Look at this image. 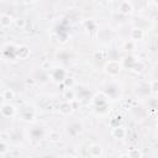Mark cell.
Returning a JSON list of instances; mask_svg holds the SVG:
<instances>
[{"label": "cell", "instance_id": "obj_1", "mask_svg": "<svg viewBox=\"0 0 158 158\" xmlns=\"http://www.w3.org/2000/svg\"><path fill=\"white\" fill-rule=\"evenodd\" d=\"M104 69H105L106 74H109V75H111V77H116L117 74H120V72H121V69H122V65H121V63H120L118 60L111 59V60H107V62H106Z\"/></svg>", "mask_w": 158, "mask_h": 158}, {"label": "cell", "instance_id": "obj_2", "mask_svg": "<svg viewBox=\"0 0 158 158\" xmlns=\"http://www.w3.org/2000/svg\"><path fill=\"white\" fill-rule=\"evenodd\" d=\"M144 30L142 27H133L131 28L130 31V37H131V41L133 42H137V41H142L144 38Z\"/></svg>", "mask_w": 158, "mask_h": 158}, {"label": "cell", "instance_id": "obj_3", "mask_svg": "<svg viewBox=\"0 0 158 158\" xmlns=\"http://www.w3.org/2000/svg\"><path fill=\"white\" fill-rule=\"evenodd\" d=\"M0 112H1V115H2L4 117H14V116L16 115V107H15L12 104L7 102V104H4V105L1 106Z\"/></svg>", "mask_w": 158, "mask_h": 158}, {"label": "cell", "instance_id": "obj_4", "mask_svg": "<svg viewBox=\"0 0 158 158\" xmlns=\"http://www.w3.org/2000/svg\"><path fill=\"white\" fill-rule=\"evenodd\" d=\"M111 135L114 138H117V139H122L127 136V131H126V127L125 126H116V127H112V131H111Z\"/></svg>", "mask_w": 158, "mask_h": 158}, {"label": "cell", "instance_id": "obj_5", "mask_svg": "<svg viewBox=\"0 0 158 158\" xmlns=\"http://www.w3.org/2000/svg\"><path fill=\"white\" fill-rule=\"evenodd\" d=\"M58 111L59 114H62L63 116H68L73 112V105L72 102H68V101H62L58 106Z\"/></svg>", "mask_w": 158, "mask_h": 158}, {"label": "cell", "instance_id": "obj_6", "mask_svg": "<svg viewBox=\"0 0 158 158\" xmlns=\"http://www.w3.org/2000/svg\"><path fill=\"white\" fill-rule=\"evenodd\" d=\"M118 11L123 15H130L133 11V5L131 1H121L118 4Z\"/></svg>", "mask_w": 158, "mask_h": 158}, {"label": "cell", "instance_id": "obj_7", "mask_svg": "<svg viewBox=\"0 0 158 158\" xmlns=\"http://www.w3.org/2000/svg\"><path fill=\"white\" fill-rule=\"evenodd\" d=\"M102 152H104L102 147H101L100 144H98V143H93V144L89 147V154H90V157H93V158H99V157H101V156H102Z\"/></svg>", "mask_w": 158, "mask_h": 158}, {"label": "cell", "instance_id": "obj_8", "mask_svg": "<svg viewBox=\"0 0 158 158\" xmlns=\"http://www.w3.org/2000/svg\"><path fill=\"white\" fill-rule=\"evenodd\" d=\"M30 56V48L27 46H20L15 49V57L20 59H26Z\"/></svg>", "mask_w": 158, "mask_h": 158}, {"label": "cell", "instance_id": "obj_9", "mask_svg": "<svg viewBox=\"0 0 158 158\" xmlns=\"http://www.w3.org/2000/svg\"><path fill=\"white\" fill-rule=\"evenodd\" d=\"M12 23H14V19H12L11 15H9V14H2V15L0 16V26H1V27L7 28V27H10Z\"/></svg>", "mask_w": 158, "mask_h": 158}, {"label": "cell", "instance_id": "obj_10", "mask_svg": "<svg viewBox=\"0 0 158 158\" xmlns=\"http://www.w3.org/2000/svg\"><path fill=\"white\" fill-rule=\"evenodd\" d=\"M63 98H64V101H68V102H72L75 100V91L73 90V88H65L63 90Z\"/></svg>", "mask_w": 158, "mask_h": 158}, {"label": "cell", "instance_id": "obj_11", "mask_svg": "<svg viewBox=\"0 0 158 158\" xmlns=\"http://www.w3.org/2000/svg\"><path fill=\"white\" fill-rule=\"evenodd\" d=\"M2 99L6 100V101H9V102L12 101V100H15V91L12 89H5L2 91Z\"/></svg>", "mask_w": 158, "mask_h": 158}, {"label": "cell", "instance_id": "obj_12", "mask_svg": "<svg viewBox=\"0 0 158 158\" xmlns=\"http://www.w3.org/2000/svg\"><path fill=\"white\" fill-rule=\"evenodd\" d=\"M127 156L130 158H142V151L139 148H130L127 152Z\"/></svg>", "mask_w": 158, "mask_h": 158}, {"label": "cell", "instance_id": "obj_13", "mask_svg": "<svg viewBox=\"0 0 158 158\" xmlns=\"http://www.w3.org/2000/svg\"><path fill=\"white\" fill-rule=\"evenodd\" d=\"M131 69H132L135 73H141V72H143V69H144V63H143L142 60H135V63L132 64Z\"/></svg>", "mask_w": 158, "mask_h": 158}, {"label": "cell", "instance_id": "obj_14", "mask_svg": "<svg viewBox=\"0 0 158 158\" xmlns=\"http://www.w3.org/2000/svg\"><path fill=\"white\" fill-rule=\"evenodd\" d=\"M48 139H49L51 142H58V141L60 139V133L57 132V131H51V132L48 133Z\"/></svg>", "mask_w": 158, "mask_h": 158}, {"label": "cell", "instance_id": "obj_15", "mask_svg": "<svg viewBox=\"0 0 158 158\" xmlns=\"http://www.w3.org/2000/svg\"><path fill=\"white\" fill-rule=\"evenodd\" d=\"M14 22H15L16 27H17V28H20V30H22V28H25V27H26V20H25L23 17H17V19H15V20H14Z\"/></svg>", "mask_w": 158, "mask_h": 158}, {"label": "cell", "instance_id": "obj_16", "mask_svg": "<svg viewBox=\"0 0 158 158\" xmlns=\"http://www.w3.org/2000/svg\"><path fill=\"white\" fill-rule=\"evenodd\" d=\"M9 152V144L5 141H0V156H4Z\"/></svg>", "mask_w": 158, "mask_h": 158}, {"label": "cell", "instance_id": "obj_17", "mask_svg": "<svg viewBox=\"0 0 158 158\" xmlns=\"http://www.w3.org/2000/svg\"><path fill=\"white\" fill-rule=\"evenodd\" d=\"M149 89H151V93H152L153 95L157 94V90H158V80H157V79H154V80H152V81L149 83Z\"/></svg>", "mask_w": 158, "mask_h": 158}, {"label": "cell", "instance_id": "obj_18", "mask_svg": "<svg viewBox=\"0 0 158 158\" xmlns=\"http://www.w3.org/2000/svg\"><path fill=\"white\" fill-rule=\"evenodd\" d=\"M33 114L32 112H30V111H27L26 114L23 112V114H21V118L23 120V121H31V120H33Z\"/></svg>", "mask_w": 158, "mask_h": 158}, {"label": "cell", "instance_id": "obj_19", "mask_svg": "<svg viewBox=\"0 0 158 158\" xmlns=\"http://www.w3.org/2000/svg\"><path fill=\"white\" fill-rule=\"evenodd\" d=\"M63 81H64V84L67 85V88H72V85L74 84V79H73V78H65Z\"/></svg>", "mask_w": 158, "mask_h": 158}, {"label": "cell", "instance_id": "obj_20", "mask_svg": "<svg viewBox=\"0 0 158 158\" xmlns=\"http://www.w3.org/2000/svg\"><path fill=\"white\" fill-rule=\"evenodd\" d=\"M133 47H135V46H133V43H132L131 41H130V42H126V43H125V49H132Z\"/></svg>", "mask_w": 158, "mask_h": 158}, {"label": "cell", "instance_id": "obj_21", "mask_svg": "<svg viewBox=\"0 0 158 158\" xmlns=\"http://www.w3.org/2000/svg\"><path fill=\"white\" fill-rule=\"evenodd\" d=\"M120 158H130V157L127 156V153H123V154H121V156H120Z\"/></svg>", "mask_w": 158, "mask_h": 158}, {"label": "cell", "instance_id": "obj_22", "mask_svg": "<svg viewBox=\"0 0 158 158\" xmlns=\"http://www.w3.org/2000/svg\"><path fill=\"white\" fill-rule=\"evenodd\" d=\"M65 158H74V157H65Z\"/></svg>", "mask_w": 158, "mask_h": 158}, {"label": "cell", "instance_id": "obj_23", "mask_svg": "<svg viewBox=\"0 0 158 158\" xmlns=\"http://www.w3.org/2000/svg\"><path fill=\"white\" fill-rule=\"evenodd\" d=\"M0 88H1V83H0Z\"/></svg>", "mask_w": 158, "mask_h": 158}]
</instances>
